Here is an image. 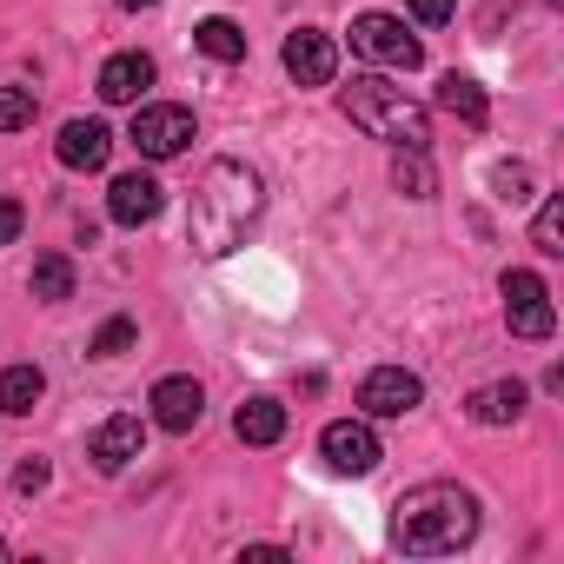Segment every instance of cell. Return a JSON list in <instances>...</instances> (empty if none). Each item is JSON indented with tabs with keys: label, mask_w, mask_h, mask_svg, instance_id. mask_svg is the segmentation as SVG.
Wrapping results in <instances>:
<instances>
[{
	"label": "cell",
	"mask_w": 564,
	"mask_h": 564,
	"mask_svg": "<svg viewBox=\"0 0 564 564\" xmlns=\"http://www.w3.org/2000/svg\"><path fill=\"white\" fill-rule=\"evenodd\" d=\"M34 127V87H0V133Z\"/></svg>",
	"instance_id": "24"
},
{
	"label": "cell",
	"mask_w": 564,
	"mask_h": 564,
	"mask_svg": "<svg viewBox=\"0 0 564 564\" xmlns=\"http://www.w3.org/2000/svg\"><path fill=\"white\" fill-rule=\"evenodd\" d=\"M491 193H498L505 206H524V199H531V166H524V160H498V166H491Z\"/></svg>",
	"instance_id": "23"
},
{
	"label": "cell",
	"mask_w": 564,
	"mask_h": 564,
	"mask_svg": "<svg viewBox=\"0 0 564 564\" xmlns=\"http://www.w3.org/2000/svg\"><path fill=\"white\" fill-rule=\"evenodd\" d=\"M259 557H286V551H279V544H246L239 551V564H259Z\"/></svg>",
	"instance_id": "29"
},
{
	"label": "cell",
	"mask_w": 564,
	"mask_h": 564,
	"mask_svg": "<svg viewBox=\"0 0 564 564\" xmlns=\"http://www.w3.org/2000/svg\"><path fill=\"white\" fill-rule=\"evenodd\" d=\"M54 153H61L67 173H100L107 153H113V133H107V120H67L61 140H54Z\"/></svg>",
	"instance_id": "13"
},
{
	"label": "cell",
	"mask_w": 564,
	"mask_h": 564,
	"mask_svg": "<svg viewBox=\"0 0 564 564\" xmlns=\"http://www.w3.org/2000/svg\"><path fill=\"white\" fill-rule=\"evenodd\" d=\"M147 87H153V54H113L100 67V100L107 107H140Z\"/></svg>",
	"instance_id": "14"
},
{
	"label": "cell",
	"mask_w": 564,
	"mask_h": 564,
	"mask_svg": "<svg viewBox=\"0 0 564 564\" xmlns=\"http://www.w3.org/2000/svg\"><path fill=\"white\" fill-rule=\"evenodd\" d=\"M133 339H140V326H133V319H107V326L94 333V346H87V352H94V359H120Z\"/></svg>",
	"instance_id": "25"
},
{
	"label": "cell",
	"mask_w": 564,
	"mask_h": 564,
	"mask_svg": "<svg viewBox=\"0 0 564 564\" xmlns=\"http://www.w3.org/2000/svg\"><path fill=\"white\" fill-rule=\"evenodd\" d=\"M0 557H8V544H0Z\"/></svg>",
	"instance_id": "31"
},
{
	"label": "cell",
	"mask_w": 564,
	"mask_h": 564,
	"mask_svg": "<svg viewBox=\"0 0 564 564\" xmlns=\"http://www.w3.org/2000/svg\"><path fill=\"white\" fill-rule=\"evenodd\" d=\"M193 47H199L206 61L232 67V61H246V28H239V21H226V14H206V21L193 28Z\"/></svg>",
	"instance_id": "17"
},
{
	"label": "cell",
	"mask_w": 564,
	"mask_h": 564,
	"mask_svg": "<svg viewBox=\"0 0 564 564\" xmlns=\"http://www.w3.org/2000/svg\"><path fill=\"white\" fill-rule=\"evenodd\" d=\"M352 54H366V61H379V67H399V74H412L419 61H425V47H419V34L399 21V14H352Z\"/></svg>",
	"instance_id": "5"
},
{
	"label": "cell",
	"mask_w": 564,
	"mask_h": 564,
	"mask_svg": "<svg viewBox=\"0 0 564 564\" xmlns=\"http://www.w3.org/2000/svg\"><path fill=\"white\" fill-rule=\"evenodd\" d=\"M41 399H47V372L41 366H8L0 372V412L8 419H28Z\"/></svg>",
	"instance_id": "18"
},
{
	"label": "cell",
	"mask_w": 564,
	"mask_h": 564,
	"mask_svg": "<svg viewBox=\"0 0 564 564\" xmlns=\"http://www.w3.org/2000/svg\"><path fill=\"white\" fill-rule=\"evenodd\" d=\"M259 213H265V180H259V166H246V160H213V166L199 173V186H193L186 239H193L199 259H226V252L246 246V232L259 226Z\"/></svg>",
	"instance_id": "1"
},
{
	"label": "cell",
	"mask_w": 564,
	"mask_h": 564,
	"mask_svg": "<svg viewBox=\"0 0 564 564\" xmlns=\"http://www.w3.org/2000/svg\"><path fill=\"white\" fill-rule=\"evenodd\" d=\"M419 399H425V379L405 366H372L359 379V419H405L419 412Z\"/></svg>",
	"instance_id": "8"
},
{
	"label": "cell",
	"mask_w": 564,
	"mask_h": 564,
	"mask_svg": "<svg viewBox=\"0 0 564 564\" xmlns=\"http://www.w3.org/2000/svg\"><path fill=\"white\" fill-rule=\"evenodd\" d=\"M319 452H326V465H333L339 478H366V471H379V458H386L372 419H333V425L319 432Z\"/></svg>",
	"instance_id": "7"
},
{
	"label": "cell",
	"mask_w": 564,
	"mask_h": 564,
	"mask_svg": "<svg viewBox=\"0 0 564 564\" xmlns=\"http://www.w3.org/2000/svg\"><path fill=\"white\" fill-rule=\"evenodd\" d=\"M339 107H346V120H352L359 133L386 140V147H432V113H425L405 87H392V80H379V74H359V80L339 94Z\"/></svg>",
	"instance_id": "3"
},
{
	"label": "cell",
	"mask_w": 564,
	"mask_h": 564,
	"mask_svg": "<svg viewBox=\"0 0 564 564\" xmlns=\"http://www.w3.org/2000/svg\"><path fill=\"white\" fill-rule=\"evenodd\" d=\"M140 452H147V425H140L133 412H113V419H100V425H94V438H87V458H94V471H127Z\"/></svg>",
	"instance_id": "11"
},
{
	"label": "cell",
	"mask_w": 564,
	"mask_h": 564,
	"mask_svg": "<svg viewBox=\"0 0 564 564\" xmlns=\"http://www.w3.org/2000/svg\"><path fill=\"white\" fill-rule=\"evenodd\" d=\"M478 538V498L452 478H432V485H412L399 505H392V544L405 557H452Z\"/></svg>",
	"instance_id": "2"
},
{
	"label": "cell",
	"mask_w": 564,
	"mask_h": 564,
	"mask_svg": "<svg viewBox=\"0 0 564 564\" xmlns=\"http://www.w3.org/2000/svg\"><path fill=\"white\" fill-rule=\"evenodd\" d=\"M279 61H286L293 87H326V80L339 74V47H333V34H326V28H300V34H286Z\"/></svg>",
	"instance_id": "9"
},
{
	"label": "cell",
	"mask_w": 564,
	"mask_h": 564,
	"mask_svg": "<svg viewBox=\"0 0 564 564\" xmlns=\"http://www.w3.org/2000/svg\"><path fill=\"white\" fill-rule=\"evenodd\" d=\"M232 432H239L246 445H279V438H286V405L265 399V392H252V399L232 412Z\"/></svg>",
	"instance_id": "16"
},
{
	"label": "cell",
	"mask_w": 564,
	"mask_h": 564,
	"mask_svg": "<svg viewBox=\"0 0 564 564\" xmlns=\"http://www.w3.org/2000/svg\"><path fill=\"white\" fill-rule=\"evenodd\" d=\"M21 219H28V213H21V199L0 193V246H14V239H21Z\"/></svg>",
	"instance_id": "27"
},
{
	"label": "cell",
	"mask_w": 564,
	"mask_h": 564,
	"mask_svg": "<svg viewBox=\"0 0 564 564\" xmlns=\"http://www.w3.org/2000/svg\"><path fill=\"white\" fill-rule=\"evenodd\" d=\"M524 386L518 379H498V386H478L471 399H465V412H471V425H518L524 419Z\"/></svg>",
	"instance_id": "15"
},
{
	"label": "cell",
	"mask_w": 564,
	"mask_h": 564,
	"mask_svg": "<svg viewBox=\"0 0 564 564\" xmlns=\"http://www.w3.org/2000/svg\"><path fill=\"white\" fill-rule=\"evenodd\" d=\"M160 206H166V186L153 180V173H120L113 186H107V213H113V226H153L160 219Z\"/></svg>",
	"instance_id": "12"
},
{
	"label": "cell",
	"mask_w": 564,
	"mask_h": 564,
	"mask_svg": "<svg viewBox=\"0 0 564 564\" xmlns=\"http://www.w3.org/2000/svg\"><path fill=\"white\" fill-rule=\"evenodd\" d=\"M405 8H412V14H419L425 28H445V21H452V8H458V0H405Z\"/></svg>",
	"instance_id": "26"
},
{
	"label": "cell",
	"mask_w": 564,
	"mask_h": 564,
	"mask_svg": "<svg viewBox=\"0 0 564 564\" xmlns=\"http://www.w3.org/2000/svg\"><path fill=\"white\" fill-rule=\"evenodd\" d=\"M34 300H47V306H61V300H74V259L67 252H47V259H34Z\"/></svg>",
	"instance_id": "21"
},
{
	"label": "cell",
	"mask_w": 564,
	"mask_h": 564,
	"mask_svg": "<svg viewBox=\"0 0 564 564\" xmlns=\"http://www.w3.org/2000/svg\"><path fill=\"white\" fill-rule=\"evenodd\" d=\"M498 293H505V326H511V339H551V333H557V306H551V286H544L538 272L511 265V272L498 279Z\"/></svg>",
	"instance_id": "4"
},
{
	"label": "cell",
	"mask_w": 564,
	"mask_h": 564,
	"mask_svg": "<svg viewBox=\"0 0 564 564\" xmlns=\"http://www.w3.org/2000/svg\"><path fill=\"white\" fill-rule=\"evenodd\" d=\"M133 147H140V160H180L193 140H199V120L186 113V107H140L133 113V133H127Z\"/></svg>",
	"instance_id": "6"
},
{
	"label": "cell",
	"mask_w": 564,
	"mask_h": 564,
	"mask_svg": "<svg viewBox=\"0 0 564 564\" xmlns=\"http://www.w3.org/2000/svg\"><path fill=\"white\" fill-rule=\"evenodd\" d=\"M14 485H21V491H41V485H47V458H28V465L14 471Z\"/></svg>",
	"instance_id": "28"
},
{
	"label": "cell",
	"mask_w": 564,
	"mask_h": 564,
	"mask_svg": "<svg viewBox=\"0 0 564 564\" xmlns=\"http://www.w3.org/2000/svg\"><path fill=\"white\" fill-rule=\"evenodd\" d=\"M438 107L458 113L465 127H485V120H491V100H485V87H478L471 74H445V80H438Z\"/></svg>",
	"instance_id": "19"
},
{
	"label": "cell",
	"mask_w": 564,
	"mask_h": 564,
	"mask_svg": "<svg viewBox=\"0 0 564 564\" xmlns=\"http://www.w3.org/2000/svg\"><path fill=\"white\" fill-rule=\"evenodd\" d=\"M392 186H399L405 199H432V193H438V173H432L425 147H399V160H392Z\"/></svg>",
	"instance_id": "20"
},
{
	"label": "cell",
	"mask_w": 564,
	"mask_h": 564,
	"mask_svg": "<svg viewBox=\"0 0 564 564\" xmlns=\"http://www.w3.org/2000/svg\"><path fill=\"white\" fill-rule=\"evenodd\" d=\"M113 8H160V0H113Z\"/></svg>",
	"instance_id": "30"
},
{
	"label": "cell",
	"mask_w": 564,
	"mask_h": 564,
	"mask_svg": "<svg viewBox=\"0 0 564 564\" xmlns=\"http://www.w3.org/2000/svg\"><path fill=\"white\" fill-rule=\"evenodd\" d=\"M147 405H153V425L160 432H193L199 419H206V392H199V379H186V372H173V379H160L153 392H147Z\"/></svg>",
	"instance_id": "10"
},
{
	"label": "cell",
	"mask_w": 564,
	"mask_h": 564,
	"mask_svg": "<svg viewBox=\"0 0 564 564\" xmlns=\"http://www.w3.org/2000/svg\"><path fill=\"white\" fill-rule=\"evenodd\" d=\"M531 246H538L544 259H557V252H564V199H557V193L538 206V219H531Z\"/></svg>",
	"instance_id": "22"
}]
</instances>
